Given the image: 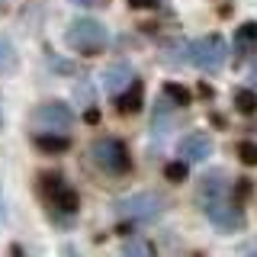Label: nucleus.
I'll use <instances>...</instances> for the list:
<instances>
[{
  "mask_svg": "<svg viewBox=\"0 0 257 257\" xmlns=\"http://www.w3.org/2000/svg\"><path fill=\"white\" fill-rule=\"evenodd\" d=\"M96 161H100L106 171L112 174H125L128 167H132V158H128V151H125V145L122 142H116V139H103V142H96Z\"/></svg>",
  "mask_w": 257,
  "mask_h": 257,
  "instance_id": "1",
  "label": "nucleus"
},
{
  "mask_svg": "<svg viewBox=\"0 0 257 257\" xmlns=\"http://www.w3.org/2000/svg\"><path fill=\"white\" fill-rule=\"evenodd\" d=\"M103 42H106V32H103L100 23H93V20H80L71 26V45L80 48V52H100Z\"/></svg>",
  "mask_w": 257,
  "mask_h": 257,
  "instance_id": "2",
  "label": "nucleus"
},
{
  "mask_svg": "<svg viewBox=\"0 0 257 257\" xmlns=\"http://www.w3.org/2000/svg\"><path fill=\"white\" fill-rule=\"evenodd\" d=\"M36 122L45 125H68L71 122V109L64 103H45V106L36 109Z\"/></svg>",
  "mask_w": 257,
  "mask_h": 257,
  "instance_id": "3",
  "label": "nucleus"
},
{
  "mask_svg": "<svg viewBox=\"0 0 257 257\" xmlns=\"http://www.w3.org/2000/svg\"><path fill=\"white\" fill-rule=\"evenodd\" d=\"M142 100H145V96H142V84H139V80H132V84L119 93L116 106H119V112H125V116H128V112H139L142 109Z\"/></svg>",
  "mask_w": 257,
  "mask_h": 257,
  "instance_id": "4",
  "label": "nucleus"
},
{
  "mask_svg": "<svg viewBox=\"0 0 257 257\" xmlns=\"http://www.w3.org/2000/svg\"><path fill=\"white\" fill-rule=\"evenodd\" d=\"M36 145H39V151H45V155H61V151H68L71 142L64 139V135H39Z\"/></svg>",
  "mask_w": 257,
  "mask_h": 257,
  "instance_id": "5",
  "label": "nucleus"
},
{
  "mask_svg": "<svg viewBox=\"0 0 257 257\" xmlns=\"http://www.w3.org/2000/svg\"><path fill=\"white\" fill-rule=\"evenodd\" d=\"M52 203L58 206V209H64V212H74V209H77V193L71 190V187H61V190L52 196Z\"/></svg>",
  "mask_w": 257,
  "mask_h": 257,
  "instance_id": "6",
  "label": "nucleus"
},
{
  "mask_svg": "<svg viewBox=\"0 0 257 257\" xmlns=\"http://www.w3.org/2000/svg\"><path fill=\"white\" fill-rule=\"evenodd\" d=\"M238 158L244 161V164L254 167V164H257V145H254V142H241V145H238Z\"/></svg>",
  "mask_w": 257,
  "mask_h": 257,
  "instance_id": "7",
  "label": "nucleus"
},
{
  "mask_svg": "<svg viewBox=\"0 0 257 257\" xmlns=\"http://www.w3.org/2000/svg\"><path fill=\"white\" fill-rule=\"evenodd\" d=\"M235 103H238V109H247V112L257 109V96H254L251 90H241V93L235 96Z\"/></svg>",
  "mask_w": 257,
  "mask_h": 257,
  "instance_id": "8",
  "label": "nucleus"
},
{
  "mask_svg": "<svg viewBox=\"0 0 257 257\" xmlns=\"http://www.w3.org/2000/svg\"><path fill=\"white\" fill-rule=\"evenodd\" d=\"M122 257H155V254H151L148 244H142V241H139V244H128Z\"/></svg>",
  "mask_w": 257,
  "mask_h": 257,
  "instance_id": "9",
  "label": "nucleus"
},
{
  "mask_svg": "<svg viewBox=\"0 0 257 257\" xmlns=\"http://www.w3.org/2000/svg\"><path fill=\"white\" fill-rule=\"evenodd\" d=\"M183 177H187V164H167V180L180 183Z\"/></svg>",
  "mask_w": 257,
  "mask_h": 257,
  "instance_id": "10",
  "label": "nucleus"
},
{
  "mask_svg": "<svg viewBox=\"0 0 257 257\" xmlns=\"http://www.w3.org/2000/svg\"><path fill=\"white\" fill-rule=\"evenodd\" d=\"M167 93H171V100H177V103H190V93L183 90L180 84H167Z\"/></svg>",
  "mask_w": 257,
  "mask_h": 257,
  "instance_id": "11",
  "label": "nucleus"
},
{
  "mask_svg": "<svg viewBox=\"0 0 257 257\" xmlns=\"http://www.w3.org/2000/svg\"><path fill=\"white\" fill-rule=\"evenodd\" d=\"M241 39H257V23H247V26H241Z\"/></svg>",
  "mask_w": 257,
  "mask_h": 257,
  "instance_id": "12",
  "label": "nucleus"
},
{
  "mask_svg": "<svg viewBox=\"0 0 257 257\" xmlns=\"http://www.w3.org/2000/svg\"><path fill=\"white\" fill-rule=\"evenodd\" d=\"M158 0H132V7H155Z\"/></svg>",
  "mask_w": 257,
  "mask_h": 257,
  "instance_id": "13",
  "label": "nucleus"
}]
</instances>
